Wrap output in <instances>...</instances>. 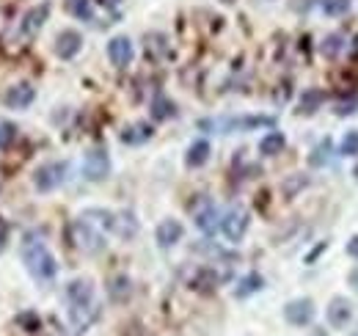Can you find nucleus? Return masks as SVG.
I'll return each mask as SVG.
<instances>
[{"instance_id": "1", "label": "nucleus", "mask_w": 358, "mask_h": 336, "mask_svg": "<svg viewBox=\"0 0 358 336\" xmlns=\"http://www.w3.org/2000/svg\"><path fill=\"white\" fill-rule=\"evenodd\" d=\"M66 298H69V309H72V323L78 328H86L91 320H94V287L86 279H78L69 284L66 290Z\"/></svg>"}, {"instance_id": "2", "label": "nucleus", "mask_w": 358, "mask_h": 336, "mask_svg": "<svg viewBox=\"0 0 358 336\" xmlns=\"http://www.w3.org/2000/svg\"><path fill=\"white\" fill-rule=\"evenodd\" d=\"M22 256H25V265H28L31 276H36L39 281H50V279H55L58 265H55V256L50 253V248H47L45 243L31 240V243L22 248Z\"/></svg>"}, {"instance_id": "3", "label": "nucleus", "mask_w": 358, "mask_h": 336, "mask_svg": "<svg viewBox=\"0 0 358 336\" xmlns=\"http://www.w3.org/2000/svg\"><path fill=\"white\" fill-rule=\"evenodd\" d=\"M72 243H75V248H80L83 253L105 251V237L96 232V226L91 220H86V218L72 223Z\"/></svg>"}, {"instance_id": "4", "label": "nucleus", "mask_w": 358, "mask_h": 336, "mask_svg": "<svg viewBox=\"0 0 358 336\" xmlns=\"http://www.w3.org/2000/svg\"><path fill=\"white\" fill-rule=\"evenodd\" d=\"M66 174H69V166L61 163V160H52V163H45L34 171V188L39 193H50L55 188H61L66 182Z\"/></svg>"}, {"instance_id": "5", "label": "nucleus", "mask_w": 358, "mask_h": 336, "mask_svg": "<svg viewBox=\"0 0 358 336\" xmlns=\"http://www.w3.org/2000/svg\"><path fill=\"white\" fill-rule=\"evenodd\" d=\"M248 212L243 210V207H234V210H229L221 218V232L226 234V240L229 243H240L243 237H245V232H248Z\"/></svg>"}, {"instance_id": "6", "label": "nucleus", "mask_w": 358, "mask_h": 336, "mask_svg": "<svg viewBox=\"0 0 358 336\" xmlns=\"http://www.w3.org/2000/svg\"><path fill=\"white\" fill-rule=\"evenodd\" d=\"M284 317H287V323L303 328V326H309V323L314 320V303L309 300V298L289 300V303L284 306Z\"/></svg>"}, {"instance_id": "7", "label": "nucleus", "mask_w": 358, "mask_h": 336, "mask_svg": "<svg viewBox=\"0 0 358 336\" xmlns=\"http://www.w3.org/2000/svg\"><path fill=\"white\" fill-rule=\"evenodd\" d=\"M83 174L91 182H102L108 174H110V158L105 149H94L86 155V163H83Z\"/></svg>"}, {"instance_id": "8", "label": "nucleus", "mask_w": 358, "mask_h": 336, "mask_svg": "<svg viewBox=\"0 0 358 336\" xmlns=\"http://www.w3.org/2000/svg\"><path fill=\"white\" fill-rule=\"evenodd\" d=\"M52 50H55V55H58V58L69 61V58H75V55L83 50V36H80L78 31L66 28V31H61V34L55 36V44H52Z\"/></svg>"}, {"instance_id": "9", "label": "nucleus", "mask_w": 358, "mask_h": 336, "mask_svg": "<svg viewBox=\"0 0 358 336\" xmlns=\"http://www.w3.org/2000/svg\"><path fill=\"white\" fill-rule=\"evenodd\" d=\"M133 55H135L133 42H130L127 36H113V39L108 42V58H110V64H113V66H119V69L130 66Z\"/></svg>"}, {"instance_id": "10", "label": "nucleus", "mask_w": 358, "mask_h": 336, "mask_svg": "<svg viewBox=\"0 0 358 336\" xmlns=\"http://www.w3.org/2000/svg\"><path fill=\"white\" fill-rule=\"evenodd\" d=\"M193 218H196V226L204 232V234H213L218 226H221V215L215 210V204L213 202H201V207H196L193 210Z\"/></svg>"}, {"instance_id": "11", "label": "nucleus", "mask_w": 358, "mask_h": 336, "mask_svg": "<svg viewBox=\"0 0 358 336\" xmlns=\"http://www.w3.org/2000/svg\"><path fill=\"white\" fill-rule=\"evenodd\" d=\"M325 314H328V323H331L334 328H345V326L350 323V317H353V306H350L348 298H334V300L328 303Z\"/></svg>"}, {"instance_id": "12", "label": "nucleus", "mask_w": 358, "mask_h": 336, "mask_svg": "<svg viewBox=\"0 0 358 336\" xmlns=\"http://www.w3.org/2000/svg\"><path fill=\"white\" fill-rule=\"evenodd\" d=\"M6 105L8 108H14V111H22V108H28L34 99H36V88L31 83H20V85H11L8 91H6Z\"/></svg>"}, {"instance_id": "13", "label": "nucleus", "mask_w": 358, "mask_h": 336, "mask_svg": "<svg viewBox=\"0 0 358 336\" xmlns=\"http://www.w3.org/2000/svg\"><path fill=\"white\" fill-rule=\"evenodd\" d=\"M182 234H185V229H182V223L174 220V218H169V220H163L157 226V243H160V248L177 246L179 240H182Z\"/></svg>"}, {"instance_id": "14", "label": "nucleus", "mask_w": 358, "mask_h": 336, "mask_svg": "<svg viewBox=\"0 0 358 336\" xmlns=\"http://www.w3.org/2000/svg\"><path fill=\"white\" fill-rule=\"evenodd\" d=\"M110 232H116V234L124 237V240L135 237V232H138V220L133 218V212H113Z\"/></svg>"}, {"instance_id": "15", "label": "nucleus", "mask_w": 358, "mask_h": 336, "mask_svg": "<svg viewBox=\"0 0 358 336\" xmlns=\"http://www.w3.org/2000/svg\"><path fill=\"white\" fill-rule=\"evenodd\" d=\"M47 14H50V6H47V3L36 6V8H31V14L25 17V25H22V34H25V36H34V34L45 25Z\"/></svg>"}, {"instance_id": "16", "label": "nucleus", "mask_w": 358, "mask_h": 336, "mask_svg": "<svg viewBox=\"0 0 358 336\" xmlns=\"http://www.w3.org/2000/svg\"><path fill=\"white\" fill-rule=\"evenodd\" d=\"M287 146V138H284V132H268L262 141H259V152L265 155V158H275V155H281V149Z\"/></svg>"}, {"instance_id": "17", "label": "nucleus", "mask_w": 358, "mask_h": 336, "mask_svg": "<svg viewBox=\"0 0 358 336\" xmlns=\"http://www.w3.org/2000/svg\"><path fill=\"white\" fill-rule=\"evenodd\" d=\"M207 160H210V144H207V141H196V144L187 149V155H185V163L190 168L204 166Z\"/></svg>"}, {"instance_id": "18", "label": "nucleus", "mask_w": 358, "mask_h": 336, "mask_svg": "<svg viewBox=\"0 0 358 336\" xmlns=\"http://www.w3.org/2000/svg\"><path fill=\"white\" fill-rule=\"evenodd\" d=\"M322 99H325V94L320 91V88H309V91H303V97H301V102H298V113H314L320 105H322Z\"/></svg>"}, {"instance_id": "19", "label": "nucleus", "mask_w": 358, "mask_h": 336, "mask_svg": "<svg viewBox=\"0 0 358 336\" xmlns=\"http://www.w3.org/2000/svg\"><path fill=\"white\" fill-rule=\"evenodd\" d=\"M331 152H334V146H331V141L325 138V141H320L317 146H314L312 158H309V163H312L314 168H322L331 163Z\"/></svg>"}, {"instance_id": "20", "label": "nucleus", "mask_w": 358, "mask_h": 336, "mask_svg": "<svg viewBox=\"0 0 358 336\" xmlns=\"http://www.w3.org/2000/svg\"><path fill=\"white\" fill-rule=\"evenodd\" d=\"M149 138H152V127L149 125H133L122 132V141L124 144H143Z\"/></svg>"}, {"instance_id": "21", "label": "nucleus", "mask_w": 358, "mask_h": 336, "mask_svg": "<svg viewBox=\"0 0 358 336\" xmlns=\"http://www.w3.org/2000/svg\"><path fill=\"white\" fill-rule=\"evenodd\" d=\"M262 284H265V281H262V276H259V273H251V276H245V279L240 281V287L234 290V295H237V298H245V295L262 290Z\"/></svg>"}, {"instance_id": "22", "label": "nucleus", "mask_w": 358, "mask_h": 336, "mask_svg": "<svg viewBox=\"0 0 358 336\" xmlns=\"http://www.w3.org/2000/svg\"><path fill=\"white\" fill-rule=\"evenodd\" d=\"M152 116H155V119H171V116H174V102L166 99V97H157V99L152 102Z\"/></svg>"}, {"instance_id": "23", "label": "nucleus", "mask_w": 358, "mask_h": 336, "mask_svg": "<svg viewBox=\"0 0 358 336\" xmlns=\"http://www.w3.org/2000/svg\"><path fill=\"white\" fill-rule=\"evenodd\" d=\"M350 8V0H322V11L328 14V17H339V14H345Z\"/></svg>"}, {"instance_id": "24", "label": "nucleus", "mask_w": 358, "mask_h": 336, "mask_svg": "<svg viewBox=\"0 0 358 336\" xmlns=\"http://www.w3.org/2000/svg\"><path fill=\"white\" fill-rule=\"evenodd\" d=\"M339 50H342V36H336V34H331V36L322 42V55H325V58H336Z\"/></svg>"}, {"instance_id": "25", "label": "nucleus", "mask_w": 358, "mask_h": 336, "mask_svg": "<svg viewBox=\"0 0 358 336\" xmlns=\"http://www.w3.org/2000/svg\"><path fill=\"white\" fill-rule=\"evenodd\" d=\"M342 155H358V130H350L342 138Z\"/></svg>"}, {"instance_id": "26", "label": "nucleus", "mask_w": 358, "mask_h": 336, "mask_svg": "<svg viewBox=\"0 0 358 336\" xmlns=\"http://www.w3.org/2000/svg\"><path fill=\"white\" fill-rule=\"evenodd\" d=\"M69 8H72V14H75V17H80V20H91V0H72V3H69Z\"/></svg>"}, {"instance_id": "27", "label": "nucleus", "mask_w": 358, "mask_h": 336, "mask_svg": "<svg viewBox=\"0 0 358 336\" xmlns=\"http://www.w3.org/2000/svg\"><path fill=\"white\" fill-rule=\"evenodd\" d=\"M8 232H11V229H8V223L0 218V251H3V246H6V240H8Z\"/></svg>"}, {"instance_id": "28", "label": "nucleus", "mask_w": 358, "mask_h": 336, "mask_svg": "<svg viewBox=\"0 0 358 336\" xmlns=\"http://www.w3.org/2000/svg\"><path fill=\"white\" fill-rule=\"evenodd\" d=\"M348 253H350L353 259H358V237H350V240H348Z\"/></svg>"}, {"instance_id": "29", "label": "nucleus", "mask_w": 358, "mask_h": 336, "mask_svg": "<svg viewBox=\"0 0 358 336\" xmlns=\"http://www.w3.org/2000/svg\"><path fill=\"white\" fill-rule=\"evenodd\" d=\"M348 279H350V287H353V290H358V267L350 273V276H348Z\"/></svg>"}, {"instance_id": "30", "label": "nucleus", "mask_w": 358, "mask_h": 336, "mask_svg": "<svg viewBox=\"0 0 358 336\" xmlns=\"http://www.w3.org/2000/svg\"><path fill=\"white\" fill-rule=\"evenodd\" d=\"M96 3H99V6H105V8H113V6H119L122 0H96Z\"/></svg>"}, {"instance_id": "31", "label": "nucleus", "mask_w": 358, "mask_h": 336, "mask_svg": "<svg viewBox=\"0 0 358 336\" xmlns=\"http://www.w3.org/2000/svg\"><path fill=\"white\" fill-rule=\"evenodd\" d=\"M353 58H358V34H356V39H353Z\"/></svg>"}, {"instance_id": "32", "label": "nucleus", "mask_w": 358, "mask_h": 336, "mask_svg": "<svg viewBox=\"0 0 358 336\" xmlns=\"http://www.w3.org/2000/svg\"><path fill=\"white\" fill-rule=\"evenodd\" d=\"M309 336H328V334H325V331H320V328H317V331H312V334H309Z\"/></svg>"}, {"instance_id": "33", "label": "nucleus", "mask_w": 358, "mask_h": 336, "mask_svg": "<svg viewBox=\"0 0 358 336\" xmlns=\"http://www.w3.org/2000/svg\"><path fill=\"white\" fill-rule=\"evenodd\" d=\"M353 174H356V176H358V166H356V171H353Z\"/></svg>"}, {"instance_id": "34", "label": "nucleus", "mask_w": 358, "mask_h": 336, "mask_svg": "<svg viewBox=\"0 0 358 336\" xmlns=\"http://www.w3.org/2000/svg\"><path fill=\"white\" fill-rule=\"evenodd\" d=\"M224 3H231V0H224Z\"/></svg>"}, {"instance_id": "35", "label": "nucleus", "mask_w": 358, "mask_h": 336, "mask_svg": "<svg viewBox=\"0 0 358 336\" xmlns=\"http://www.w3.org/2000/svg\"><path fill=\"white\" fill-rule=\"evenodd\" d=\"M353 336H358V331H356V334H353Z\"/></svg>"}]
</instances>
